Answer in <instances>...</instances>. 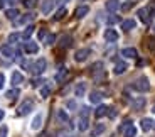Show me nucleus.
<instances>
[{
  "label": "nucleus",
  "instance_id": "obj_1",
  "mask_svg": "<svg viewBox=\"0 0 155 137\" xmlns=\"http://www.w3.org/2000/svg\"><path fill=\"white\" fill-rule=\"evenodd\" d=\"M132 86H133V90L140 91V93H145V91L150 90V83H148V80L145 76H140L138 80H135Z\"/></svg>",
  "mask_w": 155,
  "mask_h": 137
},
{
  "label": "nucleus",
  "instance_id": "obj_2",
  "mask_svg": "<svg viewBox=\"0 0 155 137\" xmlns=\"http://www.w3.org/2000/svg\"><path fill=\"white\" fill-rule=\"evenodd\" d=\"M46 66H47V61L44 58L37 59L35 63H32V68H31V73L34 74H42L44 71H46Z\"/></svg>",
  "mask_w": 155,
  "mask_h": 137
},
{
  "label": "nucleus",
  "instance_id": "obj_3",
  "mask_svg": "<svg viewBox=\"0 0 155 137\" xmlns=\"http://www.w3.org/2000/svg\"><path fill=\"white\" fill-rule=\"evenodd\" d=\"M91 74H93V78L96 80V81H100V80L105 78V70H103V63H94L93 66H91Z\"/></svg>",
  "mask_w": 155,
  "mask_h": 137
},
{
  "label": "nucleus",
  "instance_id": "obj_4",
  "mask_svg": "<svg viewBox=\"0 0 155 137\" xmlns=\"http://www.w3.org/2000/svg\"><path fill=\"white\" fill-rule=\"evenodd\" d=\"M89 54H91V49H88V47H83V49L76 51V54H74V59H76L78 63H83V61H86V59H88Z\"/></svg>",
  "mask_w": 155,
  "mask_h": 137
},
{
  "label": "nucleus",
  "instance_id": "obj_5",
  "mask_svg": "<svg viewBox=\"0 0 155 137\" xmlns=\"http://www.w3.org/2000/svg\"><path fill=\"white\" fill-rule=\"evenodd\" d=\"M32 107H34V102H32V100H25V102L17 108V114L19 115H27L29 112L32 110Z\"/></svg>",
  "mask_w": 155,
  "mask_h": 137
},
{
  "label": "nucleus",
  "instance_id": "obj_6",
  "mask_svg": "<svg viewBox=\"0 0 155 137\" xmlns=\"http://www.w3.org/2000/svg\"><path fill=\"white\" fill-rule=\"evenodd\" d=\"M24 51L27 53V54H35V53L39 51L37 43H32V41H27V43L24 44Z\"/></svg>",
  "mask_w": 155,
  "mask_h": 137
},
{
  "label": "nucleus",
  "instance_id": "obj_7",
  "mask_svg": "<svg viewBox=\"0 0 155 137\" xmlns=\"http://www.w3.org/2000/svg\"><path fill=\"white\" fill-rule=\"evenodd\" d=\"M121 56L130 58V59H135L137 56H138V53H137L135 47H125V49H121Z\"/></svg>",
  "mask_w": 155,
  "mask_h": 137
},
{
  "label": "nucleus",
  "instance_id": "obj_8",
  "mask_svg": "<svg viewBox=\"0 0 155 137\" xmlns=\"http://www.w3.org/2000/svg\"><path fill=\"white\" fill-rule=\"evenodd\" d=\"M105 39L108 41V43H115V41L118 39V32H116L115 29H106L105 31Z\"/></svg>",
  "mask_w": 155,
  "mask_h": 137
},
{
  "label": "nucleus",
  "instance_id": "obj_9",
  "mask_svg": "<svg viewBox=\"0 0 155 137\" xmlns=\"http://www.w3.org/2000/svg\"><path fill=\"white\" fill-rule=\"evenodd\" d=\"M135 27H137V22L133 19H127V20H123V22H121V29H123L125 32L132 31V29H135Z\"/></svg>",
  "mask_w": 155,
  "mask_h": 137
},
{
  "label": "nucleus",
  "instance_id": "obj_10",
  "mask_svg": "<svg viewBox=\"0 0 155 137\" xmlns=\"http://www.w3.org/2000/svg\"><path fill=\"white\" fill-rule=\"evenodd\" d=\"M137 15H138V19L142 20L143 24H148V22H150V17H148L150 14H148L147 9H140V10L137 12Z\"/></svg>",
  "mask_w": 155,
  "mask_h": 137
},
{
  "label": "nucleus",
  "instance_id": "obj_11",
  "mask_svg": "<svg viewBox=\"0 0 155 137\" xmlns=\"http://www.w3.org/2000/svg\"><path fill=\"white\" fill-rule=\"evenodd\" d=\"M10 80H12V85L14 86H19L20 83H24V76H22V73H19V71H14Z\"/></svg>",
  "mask_w": 155,
  "mask_h": 137
},
{
  "label": "nucleus",
  "instance_id": "obj_12",
  "mask_svg": "<svg viewBox=\"0 0 155 137\" xmlns=\"http://www.w3.org/2000/svg\"><path fill=\"white\" fill-rule=\"evenodd\" d=\"M41 125H42V114H37L34 117V120H32V124H31V129L32 130H39Z\"/></svg>",
  "mask_w": 155,
  "mask_h": 137
},
{
  "label": "nucleus",
  "instance_id": "obj_13",
  "mask_svg": "<svg viewBox=\"0 0 155 137\" xmlns=\"http://www.w3.org/2000/svg\"><path fill=\"white\" fill-rule=\"evenodd\" d=\"M120 9V2L118 0H106V10L108 12H116Z\"/></svg>",
  "mask_w": 155,
  "mask_h": 137
},
{
  "label": "nucleus",
  "instance_id": "obj_14",
  "mask_svg": "<svg viewBox=\"0 0 155 137\" xmlns=\"http://www.w3.org/2000/svg\"><path fill=\"white\" fill-rule=\"evenodd\" d=\"M88 12H89V7H88V5H81V7H78V9H76L74 15H76V19H83V17H84Z\"/></svg>",
  "mask_w": 155,
  "mask_h": 137
},
{
  "label": "nucleus",
  "instance_id": "obj_15",
  "mask_svg": "<svg viewBox=\"0 0 155 137\" xmlns=\"http://www.w3.org/2000/svg\"><path fill=\"white\" fill-rule=\"evenodd\" d=\"M128 70V64L125 63V61H118V63L115 64V74H121V73H125V71Z\"/></svg>",
  "mask_w": 155,
  "mask_h": 137
},
{
  "label": "nucleus",
  "instance_id": "obj_16",
  "mask_svg": "<svg viewBox=\"0 0 155 137\" xmlns=\"http://www.w3.org/2000/svg\"><path fill=\"white\" fill-rule=\"evenodd\" d=\"M137 135V127L133 125V124H130V125L125 127L123 130V137H135Z\"/></svg>",
  "mask_w": 155,
  "mask_h": 137
},
{
  "label": "nucleus",
  "instance_id": "obj_17",
  "mask_svg": "<svg viewBox=\"0 0 155 137\" xmlns=\"http://www.w3.org/2000/svg\"><path fill=\"white\" fill-rule=\"evenodd\" d=\"M66 76H68V70H66L64 66H61V68H59V71L56 73V81H58V83H62Z\"/></svg>",
  "mask_w": 155,
  "mask_h": 137
},
{
  "label": "nucleus",
  "instance_id": "obj_18",
  "mask_svg": "<svg viewBox=\"0 0 155 137\" xmlns=\"http://www.w3.org/2000/svg\"><path fill=\"white\" fill-rule=\"evenodd\" d=\"M71 44H73V37L68 36V34H64L61 39H59V46H61V47H69Z\"/></svg>",
  "mask_w": 155,
  "mask_h": 137
},
{
  "label": "nucleus",
  "instance_id": "obj_19",
  "mask_svg": "<svg viewBox=\"0 0 155 137\" xmlns=\"http://www.w3.org/2000/svg\"><path fill=\"white\" fill-rule=\"evenodd\" d=\"M84 93H86V83L84 81L78 83L76 88H74V95H76V97H83Z\"/></svg>",
  "mask_w": 155,
  "mask_h": 137
},
{
  "label": "nucleus",
  "instance_id": "obj_20",
  "mask_svg": "<svg viewBox=\"0 0 155 137\" xmlns=\"http://www.w3.org/2000/svg\"><path fill=\"white\" fill-rule=\"evenodd\" d=\"M89 127V120H88V115H81V118H79V125H78V129L81 130V132H84L86 129Z\"/></svg>",
  "mask_w": 155,
  "mask_h": 137
},
{
  "label": "nucleus",
  "instance_id": "obj_21",
  "mask_svg": "<svg viewBox=\"0 0 155 137\" xmlns=\"http://www.w3.org/2000/svg\"><path fill=\"white\" fill-rule=\"evenodd\" d=\"M52 7H54V2H52V0H46V2L42 4V7H41V10H42L44 15H47V14L52 10Z\"/></svg>",
  "mask_w": 155,
  "mask_h": 137
},
{
  "label": "nucleus",
  "instance_id": "obj_22",
  "mask_svg": "<svg viewBox=\"0 0 155 137\" xmlns=\"http://www.w3.org/2000/svg\"><path fill=\"white\" fill-rule=\"evenodd\" d=\"M106 112H108V107H106V105H98V108L94 110V117H96V118L105 117Z\"/></svg>",
  "mask_w": 155,
  "mask_h": 137
},
{
  "label": "nucleus",
  "instance_id": "obj_23",
  "mask_svg": "<svg viewBox=\"0 0 155 137\" xmlns=\"http://www.w3.org/2000/svg\"><path fill=\"white\" fill-rule=\"evenodd\" d=\"M143 107H145V98H143V97H138L135 102L132 103V108H133V110H142Z\"/></svg>",
  "mask_w": 155,
  "mask_h": 137
},
{
  "label": "nucleus",
  "instance_id": "obj_24",
  "mask_svg": "<svg viewBox=\"0 0 155 137\" xmlns=\"http://www.w3.org/2000/svg\"><path fill=\"white\" fill-rule=\"evenodd\" d=\"M140 127H142V130L148 132V130L153 127V122H152L150 118H142V122H140Z\"/></svg>",
  "mask_w": 155,
  "mask_h": 137
},
{
  "label": "nucleus",
  "instance_id": "obj_25",
  "mask_svg": "<svg viewBox=\"0 0 155 137\" xmlns=\"http://www.w3.org/2000/svg\"><path fill=\"white\" fill-rule=\"evenodd\" d=\"M19 15H20V14H19L17 9H8V10H5V17H7L8 20H15Z\"/></svg>",
  "mask_w": 155,
  "mask_h": 137
},
{
  "label": "nucleus",
  "instance_id": "obj_26",
  "mask_svg": "<svg viewBox=\"0 0 155 137\" xmlns=\"http://www.w3.org/2000/svg\"><path fill=\"white\" fill-rule=\"evenodd\" d=\"M56 117H58V120L62 122V124H68V122H69V117H68V114L64 110H58V112H56Z\"/></svg>",
  "mask_w": 155,
  "mask_h": 137
},
{
  "label": "nucleus",
  "instance_id": "obj_27",
  "mask_svg": "<svg viewBox=\"0 0 155 137\" xmlns=\"http://www.w3.org/2000/svg\"><path fill=\"white\" fill-rule=\"evenodd\" d=\"M0 53H2L5 58H14V54H15V51L12 49V46H4L2 49H0Z\"/></svg>",
  "mask_w": 155,
  "mask_h": 137
},
{
  "label": "nucleus",
  "instance_id": "obj_28",
  "mask_svg": "<svg viewBox=\"0 0 155 137\" xmlns=\"http://www.w3.org/2000/svg\"><path fill=\"white\" fill-rule=\"evenodd\" d=\"M101 98H103V95H101L100 91H91V95H89V102L91 103H100Z\"/></svg>",
  "mask_w": 155,
  "mask_h": 137
},
{
  "label": "nucleus",
  "instance_id": "obj_29",
  "mask_svg": "<svg viewBox=\"0 0 155 137\" xmlns=\"http://www.w3.org/2000/svg\"><path fill=\"white\" fill-rule=\"evenodd\" d=\"M35 19V14H32V12H29V14H25V15H22L19 19V24H27V22H31V20H34Z\"/></svg>",
  "mask_w": 155,
  "mask_h": 137
},
{
  "label": "nucleus",
  "instance_id": "obj_30",
  "mask_svg": "<svg viewBox=\"0 0 155 137\" xmlns=\"http://www.w3.org/2000/svg\"><path fill=\"white\" fill-rule=\"evenodd\" d=\"M68 14V9L66 7H61L58 12L54 14V20H61V19H64V15Z\"/></svg>",
  "mask_w": 155,
  "mask_h": 137
},
{
  "label": "nucleus",
  "instance_id": "obj_31",
  "mask_svg": "<svg viewBox=\"0 0 155 137\" xmlns=\"http://www.w3.org/2000/svg\"><path fill=\"white\" fill-rule=\"evenodd\" d=\"M19 95H20V91L17 90V88H14V90H8L7 93H5V97H7L8 100H15V98L19 97Z\"/></svg>",
  "mask_w": 155,
  "mask_h": 137
},
{
  "label": "nucleus",
  "instance_id": "obj_32",
  "mask_svg": "<svg viewBox=\"0 0 155 137\" xmlns=\"http://www.w3.org/2000/svg\"><path fill=\"white\" fill-rule=\"evenodd\" d=\"M34 29H35L34 26H27V29H25V31H24V34H22V37H24V39H25V41H29V37L32 36Z\"/></svg>",
  "mask_w": 155,
  "mask_h": 137
},
{
  "label": "nucleus",
  "instance_id": "obj_33",
  "mask_svg": "<svg viewBox=\"0 0 155 137\" xmlns=\"http://www.w3.org/2000/svg\"><path fill=\"white\" fill-rule=\"evenodd\" d=\"M51 95V86L49 85H44L42 88H41V97L42 98H47Z\"/></svg>",
  "mask_w": 155,
  "mask_h": 137
},
{
  "label": "nucleus",
  "instance_id": "obj_34",
  "mask_svg": "<svg viewBox=\"0 0 155 137\" xmlns=\"http://www.w3.org/2000/svg\"><path fill=\"white\" fill-rule=\"evenodd\" d=\"M19 39H20V34H17V32H12V34L8 36V43H10V44L17 43Z\"/></svg>",
  "mask_w": 155,
  "mask_h": 137
},
{
  "label": "nucleus",
  "instance_id": "obj_35",
  "mask_svg": "<svg viewBox=\"0 0 155 137\" xmlns=\"http://www.w3.org/2000/svg\"><path fill=\"white\" fill-rule=\"evenodd\" d=\"M44 41H46V44H47V46H51V44H54L56 36H54V34H47L46 37H44Z\"/></svg>",
  "mask_w": 155,
  "mask_h": 137
},
{
  "label": "nucleus",
  "instance_id": "obj_36",
  "mask_svg": "<svg viewBox=\"0 0 155 137\" xmlns=\"http://www.w3.org/2000/svg\"><path fill=\"white\" fill-rule=\"evenodd\" d=\"M24 5L25 9H34L37 5V0H24Z\"/></svg>",
  "mask_w": 155,
  "mask_h": 137
},
{
  "label": "nucleus",
  "instance_id": "obj_37",
  "mask_svg": "<svg viewBox=\"0 0 155 137\" xmlns=\"http://www.w3.org/2000/svg\"><path fill=\"white\" fill-rule=\"evenodd\" d=\"M101 132H105V125H103V124H98V125L94 127L93 134H94V135H100Z\"/></svg>",
  "mask_w": 155,
  "mask_h": 137
},
{
  "label": "nucleus",
  "instance_id": "obj_38",
  "mask_svg": "<svg viewBox=\"0 0 155 137\" xmlns=\"http://www.w3.org/2000/svg\"><path fill=\"white\" fill-rule=\"evenodd\" d=\"M106 115H108L110 118H115L116 115H118V112H116V108H113V107H111V108H108V112H106Z\"/></svg>",
  "mask_w": 155,
  "mask_h": 137
},
{
  "label": "nucleus",
  "instance_id": "obj_39",
  "mask_svg": "<svg viewBox=\"0 0 155 137\" xmlns=\"http://www.w3.org/2000/svg\"><path fill=\"white\" fill-rule=\"evenodd\" d=\"M147 46H148V49H155V37H148L147 39Z\"/></svg>",
  "mask_w": 155,
  "mask_h": 137
},
{
  "label": "nucleus",
  "instance_id": "obj_40",
  "mask_svg": "<svg viewBox=\"0 0 155 137\" xmlns=\"http://www.w3.org/2000/svg\"><path fill=\"white\" fill-rule=\"evenodd\" d=\"M7 132H8L7 125H2V127H0V137H7Z\"/></svg>",
  "mask_w": 155,
  "mask_h": 137
},
{
  "label": "nucleus",
  "instance_id": "obj_41",
  "mask_svg": "<svg viewBox=\"0 0 155 137\" xmlns=\"http://www.w3.org/2000/svg\"><path fill=\"white\" fill-rule=\"evenodd\" d=\"M147 10H148V14H150V15H155V4L148 5V7H147Z\"/></svg>",
  "mask_w": 155,
  "mask_h": 137
},
{
  "label": "nucleus",
  "instance_id": "obj_42",
  "mask_svg": "<svg viewBox=\"0 0 155 137\" xmlns=\"http://www.w3.org/2000/svg\"><path fill=\"white\" fill-rule=\"evenodd\" d=\"M4 85H5V74H4V73H0V90L4 88Z\"/></svg>",
  "mask_w": 155,
  "mask_h": 137
},
{
  "label": "nucleus",
  "instance_id": "obj_43",
  "mask_svg": "<svg viewBox=\"0 0 155 137\" xmlns=\"http://www.w3.org/2000/svg\"><path fill=\"white\" fill-rule=\"evenodd\" d=\"M130 124H132V120H125L123 124L120 125V132H123V130H125V127H127V125H130Z\"/></svg>",
  "mask_w": 155,
  "mask_h": 137
},
{
  "label": "nucleus",
  "instance_id": "obj_44",
  "mask_svg": "<svg viewBox=\"0 0 155 137\" xmlns=\"http://www.w3.org/2000/svg\"><path fill=\"white\" fill-rule=\"evenodd\" d=\"M46 36H47L46 29H41V31H39V39H44V37H46Z\"/></svg>",
  "mask_w": 155,
  "mask_h": 137
},
{
  "label": "nucleus",
  "instance_id": "obj_45",
  "mask_svg": "<svg viewBox=\"0 0 155 137\" xmlns=\"http://www.w3.org/2000/svg\"><path fill=\"white\" fill-rule=\"evenodd\" d=\"M108 22H110V24H115V22H118V17H115V15L108 17Z\"/></svg>",
  "mask_w": 155,
  "mask_h": 137
},
{
  "label": "nucleus",
  "instance_id": "obj_46",
  "mask_svg": "<svg viewBox=\"0 0 155 137\" xmlns=\"http://www.w3.org/2000/svg\"><path fill=\"white\" fill-rule=\"evenodd\" d=\"M19 2H20V0H7V4H10L12 7H14V5H17Z\"/></svg>",
  "mask_w": 155,
  "mask_h": 137
},
{
  "label": "nucleus",
  "instance_id": "obj_47",
  "mask_svg": "<svg viewBox=\"0 0 155 137\" xmlns=\"http://www.w3.org/2000/svg\"><path fill=\"white\" fill-rule=\"evenodd\" d=\"M41 83H44L42 80H34V81H32V86H39Z\"/></svg>",
  "mask_w": 155,
  "mask_h": 137
},
{
  "label": "nucleus",
  "instance_id": "obj_48",
  "mask_svg": "<svg viewBox=\"0 0 155 137\" xmlns=\"http://www.w3.org/2000/svg\"><path fill=\"white\" fill-rule=\"evenodd\" d=\"M68 107H69V108H76V103H74L73 100H69V102H68Z\"/></svg>",
  "mask_w": 155,
  "mask_h": 137
},
{
  "label": "nucleus",
  "instance_id": "obj_49",
  "mask_svg": "<svg viewBox=\"0 0 155 137\" xmlns=\"http://www.w3.org/2000/svg\"><path fill=\"white\" fill-rule=\"evenodd\" d=\"M130 7H132V4H125V5H123V10H128Z\"/></svg>",
  "mask_w": 155,
  "mask_h": 137
},
{
  "label": "nucleus",
  "instance_id": "obj_50",
  "mask_svg": "<svg viewBox=\"0 0 155 137\" xmlns=\"http://www.w3.org/2000/svg\"><path fill=\"white\" fill-rule=\"evenodd\" d=\"M5 117V112H4V110H2V108H0V120H2V118H4Z\"/></svg>",
  "mask_w": 155,
  "mask_h": 137
},
{
  "label": "nucleus",
  "instance_id": "obj_51",
  "mask_svg": "<svg viewBox=\"0 0 155 137\" xmlns=\"http://www.w3.org/2000/svg\"><path fill=\"white\" fill-rule=\"evenodd\" d=\"M5 4H7V0H0V7H4Z\"/></svg>",
  "mask_w": 155,
  "mask_h": 137
},
{
  "label": "nucleus",
  "instance_id": "obj_52",
  "mask_svg": "<svg viewBox=\"0 0 155 137\" xmlns=\"http://www.w3.org/2000/svg\"><path fill=\"white\" fill-rule=\"evenodd\" d=\"M66 2H69V0H59V4H66Z\"/></svg>",
  "mask_w": 155,
  "mask_h": 137
},
{
  "label": "nucleus",
  "instance_id": "obj_53",
  "mask_svg": "<svg viewBox=\"0 0 155 137\" xmlns=\"http://www.w3.org/2000/svg\"><path fill=\"white\" fill-rule=\"evenodd\" d=\"M39 137H49V134H41Z\"/></svg>",
  "mask_w": 155,
  "mask_h": 137
},
{
  "label": "nucleus",
  "instance_id": "obj_54",
  "mask_svg": "<svg viewBox=\"0 0 155 137\" xmlns=\"http://www.w3.org/2000/svg\"><path fill=\"white\" fill-rule=\"evenodd\" d=\"M152 112H153V114H155V107H153V108H152Z\"/></svg>",
  "mask_w": 155,
  "mask_h": 137
}]
</instances>
